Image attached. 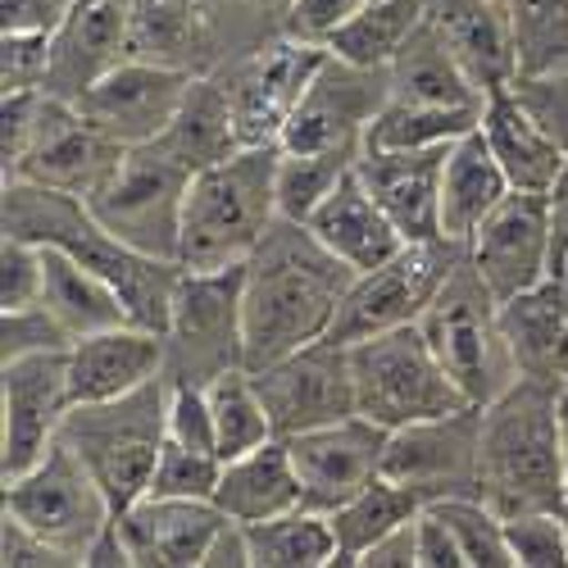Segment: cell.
Returning <instances> with one entry per match:
<instances>
[{
    "label": "cell",
    "instance_id": "cell-1",
    "mask_svg": "<svg viewBox=\"0 0 568 568\" xmlns=\"http://www.w3.org/2000/svg\"><path fill=\"white\" fill-rule=\"evenodd\" d=\"M351 282L355 268H346L305 223L277 214L242 268L246 368H264L310 342H323Z\"/></svg>",
    "mask_w": 568,
    "mask_h": 568
},
{
    "label": "cell",
    "instance_id": "cell-2",
    "mask_svg": "<svg viewBox=\"0 0 568 568\" xmlns=\"http://www.w3.org/2000/svg\"><path fill=\"white\" fill-rule=\"evenodd\" d=\"M6 232L82 260L105 282H114V292L123 296L132 323L151 327V333H164L169 327L182 264L151 260V255L123 246L119 236L91 214V205L82 196L55 192V186H41V182H6Z\"/></svg>",
    "mask_w": 568,
    "mask_h": 568
},
{
    "label": "cell",
    "instance_id": "cell-3",
    "mask_svg": "<svg viewBox=\"0 0 568 568\" xmlns=\"http://www.w3.org/2000/svg\"><path fill=\"white\" fill-rule=\"evenodd\" d=\"M478 496L500 514L564 509L559 464V387L518 377L491 405H483L478 437Z\"/></svg>",
    "mask_w": 568,
    "mask_h": 568
},
{
    "label": "cell",
    "instance_id": "cell-4",
    "mask_svg": "<svg viewBox=\"0 0 568 568\" xmlns=\"http://www.w3.org/2000/svg\"><path fill=\"white\" fill-rule=\"evenodd\" d=\"M277 155L282 146H242L192 173L178 246L182 268H232L255 255L277 219Z\"/></svg>",
    "mask_w": 568,
    "mask_h": 568
},
{
    "label": "cell",
    "instance_id": "cell-5",
    "mask_svg": "<svg viewBox=\"0 0 568 568\" xmlns=\"http://www.w3.org/2000/svg\"><path fill=\"white\" fill-rule=\"evenodd\" d=\"M164 405H169V377H155V383L119 400L73 405L64 418L60 437L97 473L114 514L151 491L155 464L164 450Z\"/></svg>",
    "mask_w": 568,
    "mask_h": 568
},
{
    "label": "cell",
    "instance_id": "cell-6",
    "mask_svg": "<svg viewBox=\"0 0 568 568\" xmlns=\"http://www.w3.org/2000/svg\"><path fill=\"white\" fill-rule=\"evenodd\" d=\"M418 327L433 342L437 359L446 364L468 405H491L505 387L518 383L500 323V296L468 264V255L455 264V273L446 277V287L437 292L428 314L418 318Z\"/></svg>",
    "mask_w": 568,
    "mask_h": 568
},
{
    "label": "cell",
    "instance_id": "cell-7",
    "mask_svg": "<svg viewBox=\"0 0 568 568\" xmlns=\"http://www.w3.org/2000/svg\"><path fill=\"white\" fill-rule=\"evenodd\" d=\"M351 373H355V414L383 423L387 433L468 405L418 323L355 342Z\"/></svg>",
    "mask_w": 568,
    "mask_h": 568
},
{
    "label": "cell",
    "instance_id": "cell-8",
    "mask_svg": "<svg viewBox=\"0 0 568 568\" xmlns=\"http://www.w3.org/2000/svg\"><path fill=\"white\" fill-rule=\"evenodd\" d=\"M6 518L51 541L69 564H87L91 546L114 524V505L97 473L60 437L32 468L6 478Z\"/></svg>",
    "mask_w": 568,
    "mask_h": 568
},
{
    "label": "cell",
    "instance_id": "cell-9",
    "mask_svg": "<svg viewBox=\"0 0 568 568\" xmlns=\"http://www.w3.org/2000/svg\"><path fill=\"white\" fill-rule=\"evenodd\" d=\"M242 268H182L169 327H164V377L210 387L219 373L246 364L242 327Z\"/></svg>",
    "mask_w": 568,
    "mask_h": 568
},
{
    "label": "cell",
    "instance_id": "cell-10",
    "mask_svg": "<svg viewBox=\"0 0 568 568\" xmlns=\"http://www.w3.org/2000/svg\"><path fill=\"white\" fill-rule=\"evenodd\" d=\"M186 186H192V169L146 141V146H128L114 178L97 196H87V205L123 246L151 260H178Z\"/></svg>",
    "mask_w": 568,
    "mask_h": 568
},
{
    "label": "cell",
    "instance_id": "cell-11",
    "mask_svg": "<svg viewBox=\"0 0 568 568\" xmlns=\"http://www.w3.org/2000/svg\"><path fill=\"white\" fill-rule=\"evenodd\" d=\"M459 260H464V246L446 242V236L405 242L387 264L355 273L327 337L342 342V346H355V342H368L377 333H392V327L418 323L428 314V305L437 301V292L446 287V277L455 273Z\"/></svg>",
    "mask_w": 568,
    "mask_h": 568
},
{
    "label": "cell",
    "instance_id": "cell-12",
    "mask_svg": "<svg viewBox=\"0 0 568 568\" xmlns=\"http://www.w3.org/2000/svg\"><path fill=\"white\" fill-rule=\"evenodd\" d=\"M123 155L128 146H119L110 132H101L73 101L41 91L28 151L6 182H41V186H55V192L87 201L114 178Z\"/></svg>",
    "mask_w": 568,
    "mask_h": 568
},
{
    "label": "cell",
    "instance_id": "cell-13",
    "mask_svg": "<svg viewBox=\"0 0 568 568\" xmlns=\"http://www.w3.org/2000/svg\"><path fill=\"white\" fill-rule=\"evenodd\" d=\"M69 409V351L0 359V478H19L51 450Z\"/></svg>",
    "mask_w": 568,
    "mask_h": 568
},
{
    "label": "cell",
    "instance_id": "cell-14",
    "mask_svg": "<svg viewBox=\"0 0 568 568\" xmlns=\"http://www.w3.org/2000/svg\"><path fill=\"white\" fill-rule=\"evenodd\" d=\"M468 264L483 273V282L500 296H518L546 282L559 260V232H555V196L541 192H509L483 227L464 246Z\"/></svg>",
    "mask_w": 568,
    "mask_h": 568
},
{
    "label": "cell",
    "instance_id": "cell-15",
    "mask_svg": "<svg viewBox=\"0 0 568 568\" xmlns=\"http://www.w3.org/2000/svg\"><path fill=\"white\" fill-rule=\"evenodd\" d=\"M392 101L387 69H359L327 51L318 73L310 78L305 97L296 101L287 128H282V151H337V146H364L368 123Z\"/></svg>",
    "mask_w": 568,
    "mask_h": 568
},
{
    "label": "cell",
    "instance_id": "cell-16",
    "mask_svg": "<svg viewBox=\"0 0 568 568\" xmlns=\"http://www.w3.org/2000/svg\"><path fill=\"white\" fill-rule=\"evenodd\" d=\"M260 396L268 405L273 433L287 442L296 433L323 428L355 414V373H351V346L323 337L292 355H282L264 368H251Z\"/></svg>",
    "mask_w": 568,
    "mask_h": 568
},
{
    "label": "cell",
    "instance_id": "cell-17",
    "mask_svg": "<svg viewBox=\"0 0 568 568\" xmlns=\"http://www.w3.org/2000/svg\"><path fill=\"white\" fill-rule=\"evenodd\" d=\"M478 437H483V405H464L423 423H405L387 437L383 473L423 500L446 496H478Z\"/></svg>",
    "mask_w": 568,
    "mask_h": 568
},
{
    "label": "cell",
    "instance_id": "cell-18",
    "mask_svg": "<svg viewBox=\"0 0 568 568\" xmlns=\"http://www.w3.org/2000/svg\"><path fill=\"white\" fill-rule=\"evenodd\" d=\"M192 82H196L192 69L128 55L105 78L91 82L73 105L101 132H110L119 146H146V141L164 136V128L173 123Z\"/></svg>",
    "mask_w": 568,
    "mask_h": 568
},
{
    "label": "cell",
    "instance_id": "cell-19",
    "mask_svg": "<svg viewBox=\"0 0 568 568\" xmlns=\"http://www.w3.org/2000/svg\"><path fill=\"white\" fill-rule=\"evenodd\" d=\"M323 60H327L323 41H305L287 32L223 78L246 146H277L282 128H287L296 101L305 97V87Z\"/></svg>",
    "mask_w": 568,
    "mask_h": 568
},
{
    "label": "cell",
    "instance_id": "cell-20",
    "mask_svg": "<svg viewBox=\"0 0 568 568\" xmlns=\"http://www.w3.org/2000/svg\"><path fill=\"white\" fill-rule=\"evenodd\" d=\"M387 428L364 414H346L337 423L287 437L292 464L301 473L305 505L318 509H342L355 491H364L373 478H383V459H387Z\"/></svg>",
    "mask_w": 568,
    "mask_h": 568
},
{
    "label": "cell",
    "instance_id": "cell-21",
    "mask_svg": "<svg viewBox=\"0 0 568 568\" xmlns=\"http://www.w3.org/2000/svg\"><path fill=\"white\" fill-rule=\"evenodd\" d=\"M128 55H132V0H73L64 23L51 32L45 91L78 101L91 82L105 78Z\"/></svg>",
    "mask_w": 568,
    "mask_h": 568
},
{
    "label": "cell",
    "instance_id": "cell-22",
    "mask_svg": "<svg viewBox=\"0 0 568 568\" xmlns=\"http://www.w3.org/2000/svg\"><path fill=\"white\" fill-rule=\"evenodd\" d=\"M214 500H169L141 496L114 514V528L132 555V568H205V550L223 528Z\"/></svg>",
    "mask_w": 568,
    "mask_h": 568
},
{
    "label": "cell",
    "instance_id": "cell-23",
    "mask_svg": "<svg viewBox=\"0 0 568 568\" xmlns=\"http://www.w3.org/2000/svg\"><path fill=\"white\" fill-rule=\"evenodd\" d=\"M450 146H423V151H392V146H364L355 160L359 182L373 201L392 214L405 232V242H433L442 236V169Z\"/></svg>",
    "mask_w": 568,
    "mask_h": 568
},
{
    "label": "cell",
    "instance_id": "cell-24",
    "mask_svg": "<svg viewBox=\"0 0 568 568\" xmlns=\"http://www.w3.org/2000/svg\"><path fill=\"white\" fill-rule=\"evenodd\" d=\"M164 333H151L141 323L105 327V333L78 337L69 346V396L73 405H101L128 392H141L164 377Z\"/></svg>",
    "mask_w": 568,
    "mask_h": 568
},
{
    "label": "cell",
    "instance_id": "cell-25",
    "mask_svg": "<svg viewBox=\"0 0 568 568\" xmlns=\"http://www.w3.org/2000/svg\"><path fill=\"white\" fill-rule=\"evenodd\" d=\"M483 136L491 155L500 160L514 192H541L555 196L568 178V151L541 128V119L514 97V87L491 91L483 105Z\"/></svg>",
    "mask_w": 568,
    "mask_h": 568
},
{
    "label": "cell",
    "instance_id": "cell-26",
    "mask_svg": "<svg viewBox=\"0 0 568 568\" xmlns=\"http://www.w3.org/2000/svg\"><path fill=\"white\" fill-rule=\"evenodd\" d=\"M500 323L518 377L555 387L568 383V282L559 273L500 301Z\"/></svg>",
    "mask_w": 568,
    "mask_h": 568
},
{
    "label": "cell",
    "instance_id": "cell-27",
    "mask_svg": "<svg viewBox=\"0 0 568 568\" xmlns=\"http://www.w3.org/2000/svg\"><path fill=\"white\" fill-rule=\"evenodd\" d=\"M305 227L355 273L387 264L405 246V232L392 223V214L383 205L373 201V192L359 182V173H351L337 192L305 219Z\"/></svg>",
    "mask_w": 568,
    "mask_h": 568
},
{
    "label": "cell",
    "instance_id": "cell-28",
    "mask_svg": "<svg viewBox=\"0 0 568 568\" xmlns=\"http://www.w3.org/2000/svg\"><path fill=\"white\" fill-rule=\"evenodd\" d=\"M387 78H392V101L450 105V110H483L487 105V91L473 82V73L464 69L455 45L446 41V32L433 19L418 23V32L405 41V51L392 60Z\"/></svg>",
    "mask_w": 568,
    "mask_h": 568
},
{
    "label": "cell",
    "instance_id": "cell-29",
    "mask_svg": "<svg viewBox=\"0 0 568 568\" xmlns=\"http://www.w3.org/2000/svg\"><path fill=\"white\" fill-rule=\"evenodd\" d=\"M214 505L227 518H236V524H264V518H277L305 505V487H301V473L292 464L287 442L273 437L246 455L223 459Z\"/></svg>",
    "mask_w": 568,
    "mask_h": 568
},
{
    "label": "cell",
    "instance_id": "cell-30",
    "mask_svg": "<svg viewBox=\"0 0 568 568\" xmlns=\"http://www.w3.org/2000/svg\"><path fill=\"white\" fill-rule=\"evenodd\" d=\"M514 192L500 160L491 155L483 128L450 141L442 169V236L468 246V236L483 227V219Z\"/></svg>",
    "mask_w": 568,
    "mask_h": 568
},
{
    "label": "cell",
    "instance_id": "cell-31",
    "mask_svg": "<svg viewBox=\"0 0 568 568\" xmlns=\"http://www.w3.org/2000/svg\"><path fill=\"white\" fill-rule=\"evenodd\" d=\"M428 19L446 32L455 55L464 60V69L487 97L505 91L518 78L514 37L500 6H491V0H428Z\"/></svg>",
    "mask_w": 568,
    "mask_h": 568
},
{
    "label": "cell",
    "instance_id": "cell-32",
    "mask_svg": "<svg viewBox=\"0 0 568 568\" xmlns=\"http://www.w3.org/2000/svg\"><path fill=\"white\" fill-rule=\"evenodd\" d=\"M160 151H169L178 164H186L192 173L227 160L246 146L242 141V128H236V110H232V97L223 78H201L186 91V101L178 105L173 123L164 128V136L155 141Z\"/></svg>",
    "mask_w": 568,
    "mask_h": 568
},
{
    "label": "cell",
    "instance_id": "cell-33",
    "mask_svg": "<svg viewBox=\"0 0 568 568\" xmlns=\"http://www.w3.org/2000/svg\"><path fill=\"white\" fill-rule=\"evenodd\" d=\"M41 305L51 310L64 333L91 337V333H105V327H123L132 323L123 296L114 292V282H105L97 268H87L82 260L45 246V282H41Z\"/></svg>",
    "mask_w": 568,
    "mask_h": 568
},
{
    "label": "cell",
    "instance_id": "cell-34",
    "mask_svg": "<svg viewBox=\"0 0 568 568\" xmlns=\"http://www.w3.org/2000/svg\"><path fill=\"white\" fill-rule=\"evenodd\" d=\"M251 568H327L337 564V524L318 505H296L264 524H246Z\"/></svg>",
    "mask_w": 568,
    "mask_h": 568
},
{
    "label": "cell",
    "instance_id": "cell-35",
    "mask_svg": "<svg viewBox=\"0 0 568 568\" xmlns=\"http://www.w3.org/2000/svg\"><path fill=\"white\" fill-rule=\"evenodd\" d=\"M210 51L205 0H132V55L192 69Z\"/></svg>",
    "mask_w": 568,
    "mask_h": 568
},
{
    "label": "cell",
    "instance_id": "cell-36",
    "mask_svg": "<svg viewBox=\"0 0 568 568\" xmlns=\"http://www.w3.org/2000/svg\"><path fill=\"white\" fill-rule=\"evenodd\" d=\"M423 19H428V0H368L327 37V51L359 69H392Z\"/></svg>",
    "mask_w": 568,
    "mask_h": 568
},
{
    "label": "cell",
    "instance_id": "cell-37",
    "mask_svg": "<svg viewBox=\"0 0 568 568\" xmlns=\"http://www.w3.org/2000/svg\"><path fill=\"white\" fill-rule=\"evenodd\" d=\"M423 505H428V500H423L414 487L387 478V473H383V478H373L342 509H333V524H337V564H359V555L377 537H387L392 528L418 518Z\"/></svg>",
    "mask_w": 568,
    "mask_h": 568
},
{
    "label": "cell",
    "instance_id": "cell-38",
    "mask_svg": "<svg viewBox=\"0 0 568 568\" xmlns=\"http://www.w3.org/2000/svg\"><path fill=\"white\" fill-rule=\"evenodd\" d=\"M205 396H210V414H214V433H219V455L223 459H236V455H246V450L277 437L268 405L260 396V383H255V373L246 364L219 373L205 387Z\"/></svg>",
    "mask_w": 568,
    "mask_h": 568
},
{
    "label": "cell",
    "instance_id": "cell-39",
    "mask_svg": "<svg viewBox=\"0 0 568 568\" xmlns=\"http://www.w3.org/2000/svg\"><path fill=\"white\" fill-rule=\"evenodd\" d=\"M364 146H337V151H282L277 155V214L305 223L337 186L355 173Z\"/></svg>",
    "mask_w": 568,
    "mask_h": 568
},
{
    "label": "cell",
    "instance_id": "cell-40",
    "mask_svg": "<svg viewBox=\"0 0 568 568\" xmlns=\"http://www.w3.org/2000/svg\"><path fill=\"white\" fill-rule=\"evenodd\" d=\"M509 19L518 73L568 69V0H491Z\"/></svg>",
    "mask_w": 568,
    "mask_h": 568
},
{
    "label": "cell",
    "instance_id": "cell-41",
    "mask_svg": "<svg viewBox=\"0 0 568 568\" xmlns=\"http://www.w3.org/2000/svg\"><path fill=\"white\" fill-rule=\"evenodd\" d=\"M483 123V110H450V105H409L387 101L383 114L368 123L364 146H392V151H423V146H450L464 132Z\"/></svg>",
    "mask_w": 568,
    "mask_h": 568
},
{
    "label": "cell",
    "instance_id": "cell-42",
    "mask_svg": "<svg viewBox=\"0 0 568 568\" xmlns=\"http://www.w3.org/2000/svg\"><path fill=\"white\" fill-rule=\"evenodd\" d=\"M433 509L450 524L464 550V568H514V555L505 541V518L483 496H446V500H433Z\"/></svg>",
    "mask_w": 568,
    "mask_h": 568
},
{
    "label": "cell",
    "instance_id": "cell-43",
    "mask_svg": "<svg viewBox=\"0 0 568 568\" xmlns=\"http://www.w3.org/2000/svg\"><path fill=\"white\" fill-rule=\"evenodd\" d=\"M223 478V459L196 446H182L164 437L160 464H155V478L146 496H169V500H214Z\"/></svg>",
    "mask_w": 568,
    "mask_h": 568
},
{
    "label": "cell",
    "instance_id": "cell-44",
    "mask_svg": "<svg viewBox=\"0 0 568 568\" xmlns=\"http://www.w3.org/2000/svg\"><path fill=\"white\" fill-rule=\"evenodd\" d=\"M505 541L514 568H568V514L532 509L505 518Z\"/></svg>",
    "mask_w": 568,
    "mask_h": 568
},
{
    "label": "cell",
    "instance_id": "cell-45",
    "mask_svg": "<svg viewBox=\"0 0 568 568\" xmlns=\"http://www.w3.org/2000/svg\"><path fill=\"white\" fill-rule=\"evenodd\" d=\"M69 346H73V337L41 301L23 305V310H0V359H19V355H37V351H69Z\"/></svg>",
    "mask_w": 568,
    "mask_h": 568
},
{
    "label": "cell",
    "instance_id": "cell-46",
    "mask_svg": "<svg viewBox=\"0 0 568 568\" xmlns=\"http://www.w3.org/2000/svg\"><path fill=\"white\" fill-rule=\"evenodd\" d=\"M41 282H45V246L6 232V242H0V310L37 305Z\"/></svg>",
    "mask_w": 568,
    "mask_h": 568
},
{
    "label": "cell",
    "instance_id": "cell-47",
    "mask_svg": "<svg viewBox=\"0 0 568 568\" xmlns=\"http://www.w3.org/2000/svg\"><path fill=\"white\" fill-rule=\"evenodd\" d=\"M45 78H51V32H6L0 41L6 91H45Z\"/></svg>",
    "mask_w": 568,
    "mask_h": 568
},
{
    "label": "cell",
    "instance_id": "cell-48",
    "mask_svg": "<svg viewBox=\"0 0 568 568\" xmlns=\"http://www.w3.org/2000/svg\"><path fill=\"white\" fill-rule=\"evenodd\" d=\"M509 87H514V97L541 119V128L568 151V69H559V73H518Z\"/></svg>",
    "mask_w": 568,
    "mask_h": 568
},
{
    "label": "cell",
    "instance_id": "cell-49",
    "mask_svg": "<svg viewBox=\"0 0 568 568\" xmlns=\"http://www.w3.org/2000/svg\"><path fill=\"white\" fill-rule=\"evenodd\" d=\"M364 6H368V0H292V6H287V32L327 45V37H333Z\"/></svg>",
    "mask_w": 568,
    "mask_h": 568
},
{
    "label": "cell",
    "instance_id": "cell-50",
    "mask_svg": "<svg viewBox=\"0 0 568 568\" xmlns=\"http://www.w3.org/2000/svg\"><path fill=\"white\" fill-rule=\"evenodd\" d=\"M414 537H418V568H464V550L433 505H423V514L414 518Z\"/></svg>",
    "mask_w": 568,
    "mask_h": 568
},
{
    "label": "cell",
    "instance_id": "cell-51",
    "mask_svg": "<svg viewBox=\"0 0 568 568\" xmlns=\"http://www.w3.org/2000/svg\"><path fill=\"white\" fill-rule=\"evenodd\" d=\"M0 564L6 568H69V559L51 541H41L23 524H14V518H6V528H0Z\"/></svg>",
    "mask_w": 568,
    "mask_h": 568
},
{
    "label": "cell",
    "instance_id": "cell-52",
    "mask_svg": "<svg viewBox=\"0 0 568 568\" xmlns=\"http://www.w3.org/2000/svg\"><path fill=\"white\" fill-rule=\"evenodd\" d=\"M73 0H0L6 14V32H55Z\"/></svg>",
    "mask_w": 568,
    "mask_h": 568
},
{
    "label": "cell",
    "instance_id": "cell-53",
    "mask_svg": "<svg viewBox=\"0 0 568 568\" xmlns=\"http://www.w3.org/2000/svg\"><path fill=\"white\" fill-rule=\"evenodd\" d=\"M359 568H418V537H414V518L400 528H392L387 537H377L364 555Z\"/></svg>",
    "mask_w": 568,
    "mask_h": 568
},
{
    "label": "cell",
    "instance_id": "cell-54",
    "mask_svg": "<svg viewBox=\"0 0 568 568\" xmlns=\"http://www.w3.org/2000/svg\"><path fill=\"white\" fill-rule=\"evenodd\" d=\"M205 568H251V537L246 524L223 518V528L214 532L210 550H205Z\"/></svg>",
    "mask_w": 568,
    "mask_h": 568
},
{
    "label": "cell",
    "instance_id": "cell-55",
    "mask_svg": "<svg viewBox=\"0 0 568 568\" xmlns=\"http://www.w3.org/2000/svg\"><path fill=\"white\" fill-rule=\"evenodd\" d=\"M559 464H564V514H568V383L559 387Z\"/></svg>",
    "mask_w": 568,
    "mask_h": 568
},
{
    "label": "cell",
    "instance_id": "cell-56",
    "mask_svg": "<svg viewBox=\"0 0 568 568\" xmlns=\"http://www.w3.org/2000/svg\"><path fill=\"white\" fill-rule=\"evenodd\" d=\"M555 273L568 282V246H564V255H559V264H555Z\"/></svg>",
    "mask_w": 568,
    "mask_h": 568
}]
</instances>
